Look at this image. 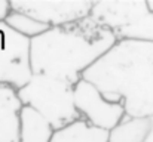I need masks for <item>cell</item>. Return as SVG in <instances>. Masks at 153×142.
<instances>
[{
  "label": "cell",
  "instance_id": "30bf717a",
  "mask_svg": "<svg viewBox=\"0 0 153 142\" xmlns=\"http://www.w3.org/2000/svg\"><path fill=\"white\" fill-rule=\"evenodd\" d=\"M110 132L79 118L68 126L53 132L51 142H108Z\"/></svg>",
  "mask_w": 153,
  "mask_h": 142
},
{
  "label": "cell",
  "instance_id": "5b68a950",
  "mask_svg": "<svg viewBox=\"0 0 153 142\" xmlns=\"http://www.w3.org/2000/svg\"><path fill=\"white\" fill-rule=\"evenodd\" d=\"M30 49V39L0 21V86L19 90L30 82L33 77Z\"/></svg>",
  "mask_w": 153,
  "mask_h": 142
},
{
  "label": "cell",
  "instance_id": "52a82bcc",
  "mask_svg": "<svg viewBox=\"0 0 153 142\" xmlns=\"http://www.w3.org/2000/svg\"><path fill=\"white\" fill-rule=\"evenodd\" d=\"M74 104L83 120L107 132L126 117L122 102H110L92 83L83 79L74 85Z\"/></svg>",
  "mask_w": 153,
  "mask_h": 142
},
{
  "label": "cell",
  "instance_id": "7c38bea8",
  "mask_svg": "<svg viewBox=\"0 0 153 142\" xmlns=\"http://www.w3.org/2000/svg\"><path fill=\"white\" fill-rule=\"evenodd\" d=\"M4 22L13 30L16 31L18 34L27 37V39H34L40 34H43L45 31L49 30L48 25L39 22L37 19L25 15V13H21V12H15V10H10V13L6 16Z\"/></svg>",
  "mask_w": 153,
  "mask_h": 142
},
{
  "label": "cell",
  "instance_id": "8992f818",
  "mask_svg": "<svg viewBox=\"0 0 153 142\" xmlns=\"http://www.w3.org/2000/svg\"><path fill=\"white\" fill-rule=\"evenodd\" d=\"M95 0H10V10L55 28L89 18Z\"/></svg>",
  "mask_w": 153,
  "mask_h": 142
},
{
  "label": "cell",
  "instance_id": "4fadbf2b",
  "mask_svg": "<svg viewBox=\"0 0 153 142\" xmlns=\"http://www.w3.org/2000/svg\"><path fill=\"white\" fill-rule=\"evenodd\" d=\"M9 13H10V1L0 0V21H4Z\"/></svg>",
  "mask_w": 153,
  "mask_h": 142
},
{
  "label": "cell",
  "instance_id": "7a4b0ae2",
  "mask_svg": "<svg viewBox=\"0 0 153 142\" xmlns=\"http://www.w3.org/2000/svg\"><path fill=\"white\" fill-rule=\"evenodd\" d=\"M116 43V36L91 18L49 28L31 39L33 74H48L74 86Z\"/></svg>",
  "mask_w": 153,
  "mask_h": 142
},
{
  "label": "cell",
  "instance_id": "9c48e42d",
  "mask_svg": "<svg viewBox=\"0 0 153 142\" xmlns=\"http://www.w3.org/2000/svg\"><path fill=\"white\" fill-rule=\"evenodd\" d=\"M55 129L51 123L31 107L21 110L19 142H51Z\"/></svg>",
  "mask_w": 153,
  "mask_h": 142
},
{
  "label": "cell",
  "instance_id": "277c9868",
  "mask_svg": "<svg viewBox=\"0 0 153 142\" xmlns=\"http://www.w3.org/2000/svg\"><path fill=\"white\" fill-rule=\"evenodd\" d=\"M89 18L110 30L117 42L153 43V12L147 0H95Z\"/></svg>",
  "mask_w": 153,
  "mask_h": 142
},
{
  "label": "cell",
  "instance_id": "3957f363",
  "mask_svg": "<svg viewBox=\"0 0 153 142\" xmlns=\"http://www.w3.org/2000/svg\"><path fill=\"white\" fill-rule=\"evenodd\" d=\"M24 107H31L58 130L82 118L74 104V86L48 74H33L18 90Z\"/></svg>",
  "mask_w": 153,
  "mask_h": 142
},
{
  "label": "cell",
  "instance_id": "6da1fadb",
  "mask_svg": "<svg viewBox=\"0 0 153 142\" xmlns=\"http://www.w3.org/2000/svg\"><path fill=\"white\" fill-rule=\"evenodd\" d=\"M82 79L110 102H122L126 117H153V43L119 40Z\"/></svg>",
  "mask_w": 153,
  "mask_h": 142
},
{
  "label": "cell",
  "instance_id": "5bb4252c",
  "mask_svg": "<svg viewBox=\"0 0 153 142\" xmlns=\"http://www.w3.org/2000/svg\"><path fill=\"white\" fill-rule=\"evenodd\" d=\"M150 121H152V129H150V133H149V138L146 139V142H153V117L150 118Z\"/></svg>",
  "mask_w": 153,
  "mask_h": 142
},
{
  "label": "cell",
  "instance_id": "9a60e30c",
  "mask_svg": "<svg viewBox=\"0 0 153 142\" xmlns=\"http://www.w3.org/2000/svg\"><path fill=\"white\" fill-rule=\"evenodd\" d=\"M147 4H149V7H150V10L153 12V0H147Z\"/></svg>",
  "mask_w": 153,
  "mask_h": 142
},
{
  "label": "cell",
  "instance_id": "ba28073f",
  "mask_svg": "<svg viewBox=\"0 0 153 142\" xmlns=\"http://www.w3.org/2000/svg\"><path fill=\"white\" fill-rule=\"evenodd\" d=\"M22 108L16 89L0 86V142H19Z\"/></svg>",
  "mask_w": 153,
  "mask_h": 142
},
{
  "label": "cell",
  "instance_id": "8fae6325",
  "mask_svg": "<svg viewBox=\"0 0 153 142\" xmlns=\"http://www.w3.org/2000/svg\"><path fill=\"white\" fill-rule=\"evenodd\" d=\"M150 129V118L125 117L113 130H110L108 142H146Z\"/></svg>",
  "mask_w": 153,
  "mask_h": 142
}]
</instances>
